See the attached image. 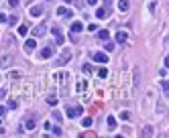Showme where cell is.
Listing matches in <instances>:
<instances>
[{
    "mask_svg": "<svg viewBox=\"0 0 169 138\" xmlns=\"http://www.w3.org/2000/svg\"><path fill=\"white\" fill-rule=\"evenodd\" d=\"M84 114V108L82 106H67L65 108V116L67 118H78V116H82Z\"/></svg>",
    "mask_w": 169,
    "mask_h": 138,
    "instance_id": "obj_1",
    "label": "cell"
},
{
    "mask_svg": "<svg viewBox=\"0 0 169 138\" xmlns=\"http://www.w3.org/2000/svg\"><path fill=\"white\" fill-rule=\"evenodd\" d=\"M110 12H112V8L110 6H104V8H98L96 10V16L98 18H106V16H110Z\"/></svg>",
    "mask_w": 169,
    "mask_h": 138,
    "instance_id": "obj_2",
    "label": "cell"
},
{
    "mask_svg": "<svg viewBox=\"0 0 169 138\" xmlns=\"http://www.w3.org/2000/svg\"><path fill=\"white\" fill-rule=\"evenodd\" d=\"M69 59H71V51H69V49H65V51L61 53V57L57 59V65H63V63H67Z\"/></svg>",
    "mask_w": 169,
    "mask_h": 138,
    "instance_id": "obj_3",
    "label": "cell"
},
{
    "mask_svg": "<svg viewBox=\"0 0 169 138\" xmlns=\"http://www.w3.org/2000/svg\"><path fill=\"white\" fill-rule=\"evenodd\" d=\"M10 63H12V57H10V55H4V57H0V69H6Z\"/></svg>",
    "mask_w": 169,
    "mask_h": 138,
    "instance_id": "obj_4",
    "label": "cell"
},
{
    "mask_svg": "<svg viewBox=\"0 0 169 138\" xmlns=\"http://www.w3.org/2000/svg\"><path fill=\"white\" fill-rule=\"evenodd\" d=\"M127 41H128V35L124 33V31H120V33H116V43H118V45H124Z\"/></svg>",
    "mask_w": 169,
    "mask_h": 138,
    "instance_id": "obj_5",
    "label": "cell"
},
{
    "mask_svg": "<svg viewBox=\"0 0 169 138\" xmlns=\"http://www.w3.org/2000/svg\"><path fill=\"white\" fill-rule=\"evenodd\" d=\"M92 59L98 61V63H106V61H108V55H104V53H94Z\"/></svg>",
    "mask_w": 169,
    "mask_h": 138,
    "instance_id": "obj_6",
    "label": "cell"
},
{
    "mask_svg": "<svg viewBox=\"0 0 169 138\" xmlns=\"http://www.w3.org/2000/svg\"><path fill=\"white\" fill-rule=\"evenodd\" d=\"M45 33H47V27H45V25H39V27L33 31V35H35V37H43Z\"/></svg>",
    "mask_w": 169,
    "mask_h": 138,
    "instance_id": "obj_7",
    "label": "cell"
},
{
    "mask_svg": "<svg viewBox=\"0 0 169 138\" xmlns=\"http://www.w3.org/2000/svg\"><path fill=\"white\" fill-rule=\"evenodd\" d=\"M37 47V39H27V43H25V51H33Z\"/></svg>",
    "mask_w": 169,
    "mask_h": 138,
    "instance_id": "obj_8",
    "label": "cell"
},
{
    "mask_svg": "<svg viewBox=\"0 0 169 138\" xmlns=\"http://www.w3.org/2000/svg\"><path fill=\"white\" fill-rule=\"evenodd\" d=\"M51 55H53V47H45V49L41 51V57H43V59H49Z\"/></svg>",
    "mask_w": 169,
    "mask_h": 138,
    "instance_id": "obj_9",
    "label": "cell"
},
{
    "mask_svg": "<svg viewBox=\"0 0 169 138\" xmlns=\"http://www.w3.org/2000/svg\"><path fill=\"white\" fill-rule=\"evenodd\" d=\"M82 31H84V25H82V22H74V25H71V33H74V35H76V33H82Z\"/></svg>",
    "mask_w": 169,
    "mask_h": 138,
    "instance_id": "obj_10",
    "label": "cell"
},
{
    "mask_svg": "<svg viewBox=\"0 0 169 138\" xmlns=\"http://www.w3.org/2000/svg\"><path fill=\"white\" fill-rule=\"evenodd\" d=\"M35 126H37V120H35V118H29V120H27V124H25V128H27V130H35Z\"/></svg>",
    "mask_w": 169,
    "mask_h": 138,
    "instance_id": "obj_11",
    "label": "cell"
},
{
    "mask_svg": "<svg viewBox=\"0 0 169 138\" xmlns=\"http://www.w3.org/2000/svg\"><path fill=\"white\" fill-rule=\"evenodd\" d=\"M57 14H59V16H67V18H71V10H67V8H63V6L57 10Z\"/></svg>",
    "mask_w": 169,
    "mask_h": 138,
    "instance_id": "obj_12",
    "label": "cell"
},
{
    "mask_svg": "<svg viewBox=\"0 0 169 138\" xmlns=\"http://www.w3.org/2000/svg\"><path fill=\"white\" fill-rule=\"evenodd\" d=\"M41 14H43L41 6H33V8H31V16H41Z\"/></svg>",
    "mask_w": 169,
    "mask_h": 138,
    "instance_id": "obj_13",
    "label": "cell"
},
{
    "mask_svg": "<svg viewBox=\"0 0 169 138\" xmlns=\"http://www.w3.org/2000/svg\"><path fill=\"white\" fill-rule=\"evenodd\" d=\"M108 37H110L108 31H100V33H98V39H100V41H108Z\"/></svg>",
    "mask_w": 169,
    "mask_h": 138,
    "instance_id": "obj_14",
    "label": "cell"
},
{
    "mask_svg": "<svg viewBox=\"0 0 169 138\" xmlns=\"http://www.w3.org/2000/svg\"><path fill=\"white\" fill-rule=\"evenodd\" d=\"M96 73H98V77H102V79H104V77L108 75V69H106V67H100V69H98Z\"/></svg>",
    "mask_w": 169,
    "mask_h": 138,
    "instance_id": "obj_15",
    "label": "cell"
},
{
    "mask_svg": "<svg viewBox=\"0 0 169 138\" xmlns=\"http://www.w3.org/2000/svg\"><path fill=\"white\" fill-rule=\"evenodd\" d=\"M118 8H120L122 12H124V10H128V0H120V2H118Z\"/></svg>",
    "mask_w": 169,
    "mask_h": 138,
    "instance_id": "obj_16",
    "label": "cell"
},
{
    "mask_svg": "<svg viewBox=\"0 0 169 138\" xmlns=\"http://www.w3.org/2000/svg\"><path fill=\"white\" fill-rule=\"evenodd\" d=\"M6 20H8V25H16V22H18V16H16V14H10Z\"/></svg>",
    "mask_w": 169,
    "mask_h": 138,
    "instance_id": "obj_17",
    "label": "cell"
},
{
    "mask_svg": "<svg viewBox=\"0 0 169 138\" xmlns=\"http://www.w3.org/2000/svg\"><path fill=\"white\" fill-rule=\"evenodd\" d=\"M47 104H49V106H57V97H55V95H49V97H47Z\"/></svg>",
    "mask_w": 169,
    "mask_h": 138,
    "instance_id": "obj_18",
    "label": "cell"
},
{
    "mask_svg": "<svg viewBox=\"0 0 169 138\" xmlns=\"http://www.w3.org/2000/svg\"><path fill=\"white\" fill-rule=\"evenodd\" d=\"M49 130H51L55 136H59V134H61V128H59V126H49Z\"/></svg>",
    "mask_w": 169,
    "mask_h": 138,
    "instance_id": "obj_19",
    "label": "cell"
},
{
    "mask_svg": "<svg viewBox=\"0 0 169 138\" xmlns=\"http://www.w3.org/2000/svg\"><path fill=\"white\" fill-rule=\"evenodd\" d=\"M151 134H153V128L151 126H145L143 128V136H151Z\"/></svg>",
    "mask_w": 169,
    "mask_h": 138,
    "instance_id": "obj_20",
    "label": "cell"
},
{
    "mask_svg": "<svg viewBox=\"0 0 169 138\" xmlns=\"http://www.w3.org/2000/svg\"><path fill=\"white\" fill-rule=\"evenodd\" d=\"M82 126H84V128H90V126H92V118H84V120H82Z\"/></svg>",
    "mask_w": 169,
    "mask_h": 138,
    "instance_id": "obj_21",
    "label": "cell"
},
{
    "mask_svg": "<svg viewBox=\"0 0 169 138\" xmlns=\"http://www.w3.org/2000/svg\"><path fill=\"white\" fill-rule=\"evenodd\" d=\"M27 31H29V29H27L25 25H21V27H18V35H21V37H25V35H27Z\"/></svg>",
    "mask_w": 169,
    "mask_h": 138,
    "instance_id": "obj_22",
    "label": "cell"
},
{
    "mask_svg": "<svg viewBox=\"0 0 169 138\" xmlns=\"http://www.w3.org/2000/svg\"><path fill=\"white\" fill-rule=\"evenodd\" d=\"M161 90H163V93H165V95L169 93V83H167V79H165V81L161 83Z\"/></svg>",
    "mask_w": 169,
    "mask_h": 138,
    "instance_id": "obj_23",
    "label": "cell"
},
{
    "mask_svg": "<svg viewBox=\"0 0 169 138\" xmlns=\"http://www.w3.org/2000/svg\"><path fill=\"white\" fill-rule=\"evenodd\" d=\"M51 33H53L55 37H59V35H61V29H59V27H51Z\"/></svg>",
    "mask_w": 169,
    "mask_h": 138,
    "instance_id": "obj_24",
    "label": "cell"
},
{
    "mask_svg": "<svg viewBox=\"0 0 169 138\" xmlns=\"http://www.w3.org/2000/svg\"><path fill=\"white\" fill-rule=\"evenodd\" d=\"M108 126H110V128H114V126H116V118H114V116H110V118H108Z\"/></svg>",
    "mask_w": 169,
    "mask_h": 138,
    "instance_id": "obj_25",
    "label": "cell"
},
{
    "mask_svg": "<svg viewBox=\"0 0 169 138\" xmlns=\"http://www.w3.org/2000/svg\"><path fill=\"white\" fill-rule=\"evenodd\" d=\"M86 88H88V85H86V81H80V83H78V90H80V92L86 90Z\"/></svg>",
    "mask_w": 169,
    "mask_h": 138,
    "instance_id": "obj_26",
    "label": "cell"
},
{
    "mask_svg": "<svg viewBox=\"0 0 169 138\" xmlns=\"http://www.w3.org/2000/svg\"><path fill=\"white\" fill-rule=\"evenodd\" d=\"M8 4H10L12 8H16V6H18V0H8Z\"/></svg>",
    "mask_w": 169,
    "mask_h": 138,
    "instance_id": "obj_27",
    "label": "cell"
},
{
    "mask_svg": "<svg viewBox=\"0 0 169 138\" xmlns=\"http://www.w3.org/2000/svg\"><path fill=\"white\" fill-rule=\"evenodd\" d=\"M84 71H86V73H90V71H92V65H90V63H86V65H84Z\"/></svg>",
    "mask_w": 169,
    "mask_h": 138,
    "instance_id": "obj_28",
    "label": "cell"
},
{
    "mask_svg": "<svg viewBox=\"0 0 169 138\" xmlns=\"http://www.w3.org/2000/svg\"><path fill=\"white\" fill-rule=\"evenodd\" d=\"M114 49V43H106V51H112Z\"/></svg>",
    "mask_w": 169,
    "mask_h": 138,
    "instance_id": "obj_29",
    "label": "cell"
},
{
    "mask_svg": "<svg viewBox=\"0 0 169 138\" xmlns=\"http://www.w3.org/2000/svg\"><path fill=\"white\" fill-rule=\"evenodd\" d=\"M120 118H122V120H128L130 116H128V112H122V114H120Z\"/></svg>",
    "mask_w": 169,
    "mask_h": 138,
    "instance_id": "obj_30",
    "label": "cell"
},
{
    "mask_svg": "<svg viewBox=\"0 0 169 138\" xmlns=\"http://www.w3.org/2000/svg\"><path fill=\"white\" fill-rule=\"evenodd\" d=\"M4 114H6V108H4V106H0V116H4Z\"/></svg>",
    "mask_w": 169,
    "mask_h": 138,
    "instance_id": "obj_31",
    "label": "cell"
},
{
    "mask_svg": "<svg viewBox=\"0 0 169 138\" xmlns=\"http://www.w3.org/2000/svg\"><path fill=\"white\" fill-rule=\"evenodd\" d=\"M0 22H6V16H4L2 12H0Z\"/></svg>",
    "mask_w": 169,
    "mask_h": 138,
    "instance_id": "obj_32",
    "label": "cell"
},
{
    "mask_svg": "<svg viewBox=\"0 0 169 138\" xmlns=\"http://www.w3.org/2000/svg\"><path fill=\"white\" fill-rule=\"evenodd\" d=\"M104 4L106 6H112V0H104Z\"/></svg>",
    "mask_w": 169,
    "mask_h": 138,
    "instance_id": "obj_33",
    "label": "cell"
},
{
    "mask_svg": "<svg viewBox=\"0 0 169 138\" xmlns=\"http://www.w3.org/2000/svg\"><path fill=\"white\" fill-rule=\"evenodd\" d=\"M96 2H98V0H88V4H96Z\"/></svg>",
    "mask_w": 169,
    "mask_h": 138,
    "instance_id": "obj_34",
    "label": "cell"
},
{
    "mask_svg": "<svg viewBox=\"0 0 169 138\" xmlns=\"http://www.w3.org/2000/svg\"><path fill=\"white\" fill-rule=\"evenodd\" d=\"M65 2H74V0H65Z\"/></svg>",
    "mask_w": 169,
    "mask_h": 138,
    "instance_id": "obj_35",
    "label": "cell"
},
{
    "mask_svg": "<svg viewBox=\"0 0 169 138\" xmlns=\"http://www.w3.org/2000/svg\"><path fill=\"white\" fill-rule=\"evenodd\" d=\"M0 122H2V120H0Z\"/></svg>",
    "mask_w": 169,
    "mask_h": 138,
    "instance_id": "obj_36",
    "label": "cell"
},
{
    "mask_svg": "<svg viewBox=\"0 0 169 138\" xmlns=\"http://www.w3.org/2000/svg\"><path fill=\"white\" fill-rule=\"evenodd\" d=\"M47 2H49V0H47Z\"/></svg>",
    "mask_w": 169,
    "mask_h": 138,
    "instance_id": "obj_37",
    "label": "cell"
}]
</instances>
